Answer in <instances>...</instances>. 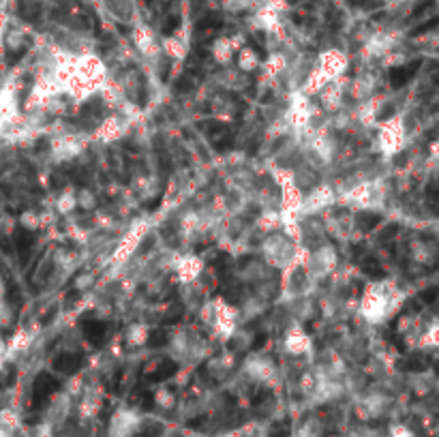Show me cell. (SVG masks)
Wrapping results in <instances>:
<instances>
[{
	"label": "cell",
	"mask_w": 439,
	"mask_h": 437,
	"mask_svg": "<svg viewBox=\"0 0 439 437\" xmlns=\"http://www.w3.org/2000/svg\"><path fill=\"white\" fill-rule=\"evenodd\" d=\"M58 388V383H56V379L51 377V375H47V373H41L39 377H37V381H34V403H43V401L54 392Z\"/></svg>",
	"instance_id": "1"
},
{
	"label": "cell",
	"mask_w": 439,
	"mask_h": 437,
	"mask_svg": "<svg viewBox=\"0 0 439 437\" xmlns=\"http://www.w3.org/2000/svg\"><path fill=\"white\" fill-rule=\"evenodd\" d=\"M80 364H82V360L75 354H62V356H58L54 360V369L58 373H67L69 375V373H75L80 369Z\"/></svg>",
	"instance_id": "2"
},
{
	"label": "cell",
	"mask_w": 439,
	"mask_h": 437,
	"mask_svg": "<svg viewBox=\"0 0 439 437\" xmlns=\"http://www.w3.org/2000/svg\"><path fill=\"white\" fill-rule=\"evenodd\" d=\"M84 330H86V337L91 339V343L95 345H101L103 343V337H105V324L103 322H86L84 324Z\"/></svg>",
	"instance_id": "3"
},
{
	"label": "cell",
	"mask_w": 439,
	"mask_h": 437,
	"mask_svg": "<svg viewBox=\"0 0 439 437\" xmlns=\"http://www.w3.org/2000/svg\"><path fill=\"white\" fill-rule=\"evenodd\" d=\"M416 69H418V64H410V67H401V69H392V73H390V82H392V86H403V84H407L410 82V78L416 73Z\"/></svg>",
	"instance_id": "4"
},
{
	"label": "cell",
	"mask_w": 439,
	"mask_h": 437,
	"mask_svg": "<svg viewBox=\"0 0 439 437\" xmlns=\"http://www.w3.org/2000/svg\"><path fill=\"white\" fill-rule=\"evenodd\" d=\"M174 371H176V364H174V362H165L163 366H159V371H156V373L152 375V379H165V377H169Z\"/></svg>",
	"instance_id": "5"
},
{
	"label": "cell",
	"mask_w": 439,
	"mask_h": 437,
	"mask_svg": "<svg viewBox=\"0 0 439 437\" xmlns=\"http://www.w3.org/2000/svg\"><path fill=\"white\" fill-rule=\"evenodd\" d=\"M163 343H165V332H163V330H154L152 335H150L148 345H150V347H159V345H163Z\"/></svg>",
	"instance_id": "6"
},
{
	"label": "cell",
	"mask_w": 439,
	"mask_h": 437,
	"mask_svg": "<svg viewBox=\"0 0 439 437\" xmlns=\"http://www.w3.org/2000/svg\"><path fill=\"white\" fill-rule=\"evenodd\" d=\"M176 28H178V17H169L167 24L163 26V32H165V34H169V32H174Z\"/></svg>",
	"instance_id": "7"
},
{
	"label": "cell",
	"mask_w": 439,
	"mask_h": 437,
	"mask_svg": "<svg viewBox=\"0 0 439 437\" xmlns=\"http://www.w3.org/2000/svg\"><path fill=\"white\" fill-rule=\"evenodd\" d=\"M148 3H150V0H148Z\"/></svg>",
	"instance_id": "8"
}]
</instances>
